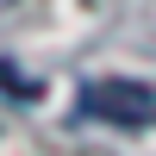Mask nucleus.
Instances as JSON below:
<instances>
[{
    "label": "nucleus",
    "instance_id": "obj_1",
    "mask_svg": "<svg viewBox=\"0 0 156 156\" xmlns=\"http://www.w3.org/2000/svg\"><path fill=\"white\" fill-rule=\"evenodd\" d=\"M81 112L112 119V125H150V119H156V87H137V81H94V87L81 94Z\"/></svg>",
    "mask_w": 156,
    "mask_h": 156
}]
</instances>
